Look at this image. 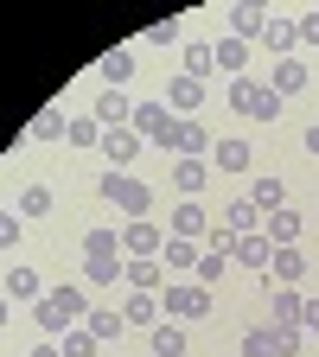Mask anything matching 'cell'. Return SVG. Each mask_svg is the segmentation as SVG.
Segmentation results:
<instances>
[{
  "label": "cell",
  "mask_w": 319,
  "mask_h": 357,
  "mask_svg": "<svg viewBox=\"0 0 319 357\" xmlns=\"http://www.w3.org/2000/svg\"><path fill=\"white\" fill-rule=\"evenodd\" d=\"M268 32V7H255V0H237V7H230V38H262Z\"/></svg>",
  "instance_id": "15"
},
{
  "label": "cell",
  "mask_w": 319,
  "mask_h": 357,
  "mask_svg": "<svg viewBox=\"0 0 319 357\" xmlns=\"http://www.w3.org/2000/svg\"><path fill=\"white\" fill-rule=\"evenodd\" d=\"M141 147H147V141H141L134 128H103V147H96V153H103V160H115V172H128V160L141 153Z\"/></svg>",
  "instance_id": "11"
},
{
  "label": "cell",
  "mask_w": 319,
  "mask_h": 357,
  "mask_svg": "<svg viewBox=\"0 0 319 357\" xmlns=\"http://www.w3.org/2000/svg\"><path fill=\"white\" fill-rule=\"evenodd\" d=\"M211 287H198V281H166L160 287V312L172 326H192V319H211Z\"/></svg>",
  "instance_id": "3"
},
{
  "label": "cell",
  "mask_w": 319,
  "mask_h": 357,
  "mask_svg": "<svg viewBox=\"0 0 319 357\" xmlns=\"http://www.w3.org/2000/svg\"><path fill=\"white\" fill-rule=\"evenodd\" d=\"M268 261H275V243H268L262 230L237 236V268H255V275H268Z\"/></svg>",
  "instance_id": "19"
},
{
  "label": "cell",
  "mask_w": 319,
  "mask_h": 357,
  "mask_svg": "<svg viewBox=\"0 0 319 357\" xmlns=\"http://www.w3.org/2000/svg\"><path fill=\"white\" fill-rule=\"evenodd\" d=\"M300 230H306V223H300V211H288V204L262 217V236H268V243H275V249H288V243H300Z\"/></svg>",
  "instance_id": "14"
},
{
  "label": "cell",
  "mask_w": 319,
  "mask_h": 357,
  "mask_svg": "<svg viewBox=\"0 0 319 357\" xmlns=\"http://www.w3.org/2000/svg\"><path fill=\"white\" fill-rule=\"evenodd\" d=\"M243 357H281L275 338H268V326H249V332H243Z\"/></svg>",
  "instance_id": "39"
},
{
  "label": "cell",
  "mask_w": 319,
  "mask_h": 357,
  "mask_svg": "<svg viewBox=\"0 0 319 357\" xmlns=\"http://www.w3.org/2000/svg\"><path fill=\"white\" fill-rule=\"evenodd\" d=\"M83 332H89V338H96V344H109V338H121V332H128V319H121V312H115V306H103V312H96V306H89V312H83Z\"/></svg>",
  "instance_id": "25"
},
{
  "label": "cell",
  "mask_w": 319,
  "mask_h": 357,
  "mask_svg": "<svg viewBox=\"0 0 319 357\" xmlns=\"http://www.w3.org/2000/svg\"><path fill=\"white\" fill-rule=\"evenodd\" d=\"M300 287H268V326H300Z\"/></svg>",
  "instance_id": "21"
},
{
  "label": "cell",
  "mask_w": 319,
  "mask_h": 357,
  "mask_svg": "<svg viewBox=\"0 0 319 357\" xmlns=\"http://www.w3.org/2000/svg\"><path fill=\"white\" fill-rule=\"evenodd\" d=\"M64 128H71V115H64V102H52V109H38V115H32V128H26V141H58Z\"/></svg>",
  "instance_id": "30"
},
{
  "label": "cell",
  "mask_w": 319,
  "mask_h": 357,
  "mask_svg": "<svg viewBox=\"0 0 319 357\" xmlns=\"http://www.w3.org/2000/svg\"><path fill=\"white\" fill-rule=\"evenodd\" d=\"M52 204H58L52 185H26V192H20V217H52Z\"/></svg>",
  "instance_id": "36"
},
{
  "label": "cell",
  "mask_w": 319,
  "mask_h": 357,
  "mask_svg": "<svg viewBox=\"0 0 319 357\" xmlns=\"http://www.w3.org/2000/svg\"><path fill=\"white\" fill-rule=\"evenodd\" d=\"M121 281H128V294H160L166 287V261L160 255H128L121 261Z\"/></svg>",
  "instance_id": "6"
},
{
  "label": "cell",
  "mask_w": 319,
  "mask_h": 357,
  "mask_svg": "<svg viewBox=\"0 0 319 357\" xmlns=\"http://www.w3.org/2000/svg\"><path fill=\"white\" fill-rule=\"evenodd\" d=\"M0 294H7V300H26V306H32V300L45 294V281H38V268H32V261H13V268H7V287H0Z\"/></svg>",
  "instance_id": "18"
},
{
  "label": "cell",
  "mask_w": 319,
  "mask_h": 357,
  "mask_svg": "<svg viewBox=\"0 0 319 357\" xmlns=\"http://www.w3.org/2000/svg\"><path fill=\"white\" fill-rule=\"evenodd\" d=\"M147 344H154V357H186V326H172V319H160V326L147 332Z\"/></svg>",
  "instance_id": "32"
},
{
  "label": "cell",
  "mask_w": 319,
  "mask_h": 357,
  "mask_svg": "<svg viewBox=\"0 0 319 357\" xmlns=\"http://www.w3.org/2000/svg\"><path fill=\"white\" fill-rule=\"evenodd\" d=\"M7 319H13V300H7V294H0V326H7Z\"/></svg>",
  "instance_id": "47"
},
{
  "label": "cell",
  "mask_w": 319,
  "mask_h": 357,
  "mask_svg": "<svg viewBox=\"0 0 319 357\" xmlns=\"http://www.w3.org/2000/svg\"><path fill=\"white\" fill-rule=\"evenodd\" d=\"M89 115H96L103 128H128L134 121V96H128V89H103V96L89 102Z\"/></svg>",
  "instance_id": "12"
},
{
  "label": "cell",
  "mask_w": 319,
  "mask_h": 357,
  "mask_svg": "<svg viewBox=\"0 0 319 357\" xmlns=\"http://www.w3.org/2000/svg\"><path fill=\"white\" fill-rule=\"evenodd\" d=\"M83 261H128L121 230H89V236H83Z\"/></svg>",
  "instance_id": "24"
},
{
  "label": "cell",
  "mask_w": 319,
  "mask_h": 357,
  "mask_svg": "<svg viewBox=\"0 0 319 357\" xmlns=\"http://www.w3.org/2000/svg\"><path fill=\"white\" fill-rule=\"evenodd\" d=\"M147 45H160V52H172V45H186V20H179V13L154 20V26H147Z\"/></svg>",
  "instance_id": "34"
},
{
  "label": "cell",
  "mask_w": 319,
  "mask_h": 357,
  "mask_svg": "<svg viewBox=\"0 0 319 357\" xmlns=\"http://www.w3.org/2000/svg\"><path fill=\"white\" fill-rule=\"evenodd\" d=\"M230 109H237V115H249V121H281V109H288V102H281L268 83L237 77V83H230Z\"/></svg>",
  "instance_id": "4"
},
{
  "label": "cell",
  "mask_w": 319,
  "mask_h": 357,
  "mask_svg": "<svg viewBox=\"0 0 319 357\" xmlns=\"http://www.w3.org/2000/svg\"><path fill=\"white\" fill-rule=\"evenodd\" d=\"M211 160H217V172H249V141H237V134H223V141L211 147Z\"/></svg>",
  "instance_id": "26"
},
{
  "label": "cell",
  "mask_w": 319,
  "mask_h": 357,
  "mask_svg": "<svg viewBox=\"0 0 319 357\" xmlns=\"http://www.w3.org/2000/svg\"><path fill=\"white\" fill-rule=\"evenodd\" d=\"M294 26H300V45H319V7H313V13H300Z\"/></svg>",
  "instance_id": "44"
},
{
  "label": "cell",
  "mask_w": 319,
  "mask_h": 357,
  "mask_svg": "<svg viewBox=\"0 0 319 357\" xmlns=\"http://www.w3.org/2000/svg\"><path fill=\"white\" fill-rule=\"evenodd\" d=\"M121 249L128 255H160L166 249V230H160L154 217H134V223H121Z\"/></svg>",
  "instance_id": "8"
},
{
  "label": "cell",
  "mask_w": 319,
  "mask_h": 357,
  "mask_svg": "<svg viewBox=\"0 0 319 357\" xmlns=\"http://www.w3.org/2000/svg\"><path fill=\"white\" fill-rule=\"evenodd\" d=\"M172 153H179V160H205V153H211V134H205L198 115H179V128H172Z\"/></svg>",
  "instance_id": "10"
},
{
  "label": "cell",
  "mask_w": 319,
  "mask_h": 357,
  "mask_svg": "<svg viewBox=\"0 0 319 357\" xmlns=\"http://www.w3.org/2000/svg\"><path fill=\"white\" fill-rule=\"evenodd\" d=\"M217 70L230 77V83L249 77V45H243V38H217Z\"/></svg>",
  "instance_id": "28"
},
{
  "label": "cell",
  "mask_w": 319,
  "mask_h": 357,
  "mask_svg": "<svg viewBox=\"0 0 319 357\" xmlns=\"http://www.w3.org/2000/svg\"><path fill=\"white\" fill-rule=\"evenodd\" d=\"M20 211H0V249H20Z\"/></svg>",
  "instance_id": "42"
},
{
  "label": "cell",
  "mask_w": 319,
  "mask_h": 357,
  "mask_svg": "<svg viewBox=\"0 0 319 357\" xmlns=\"http://www.w3.org/2000/svg\"><path fill=\"white\" fill-rule=\"evenodd\" d=\"M179 77H198V83H211V77H217V45L186 38V45H179Z\"/></svg>",
  "instance_id": "9"
},
{
  "label": "cell",
  "mask_w": 319,
  "mask_h": 357,
  "mask_svg": "<svg viewBox=\"0 0 319 357\" xmlns=\"http://www.w3.org/2000/svg\"><path fill=\"white\" fill-rule=\"evenodd\" d=\"M166 236H186V243H205L211 236V211L198 204V198H186L172 217H166Z\"/></svg>",
  "instance_id": "7"
},
{
  "label": "cell",
  "mask_w": 319,
  "mask_h": 357,
  "mask_svg": "<svg viewBox=\"0 0 319 357\" xmlns=\"http://www.w3.org/2000/svg\"><path fill=\"white\" fill-rule=\"evenodd\" d=\"M268 338H275L281 357H300V351H306V332H300V326H268Z\"/></svg>",
  "instance_id": "38"
},
{
  "label": "cell",
  "mask_w": 319,
  "mask_h": 357,
  "mask_svg": "<svg viewBox=\"0 0 319 357\" xmlns=\"http://www.w3.org/2000/svg\"><path fill=\"white\" fill-rule=\"evenodd\" d=\"M306 153H313V160H319V121H313V128H306Z\"/></svg>",
  "instance_id": "46"
},
{
  "label": "cell",
  "mask_w": 319,
  "mask_h": 357,
  "mask_svg": "<svg viewBox=\"0 0 319 357\" xmlns=\"http://www.w3.org/2000/svg\"><path fill=\"white\" fill-rule=\"evenodd\" d=\"M230 268H237L230 255H198V275H192V281H198V287H217L223 275H230Z\"/></svg>",
  "instance_id": "37"
},
{
  "label": "cell",
  "mask_w": 319,
  "mask_h": 357,
  "mask_svg": "<svg viewBox=\"0 0 319 357\" xmlns=\"http://www.w3.org/2000/svg\"><path fill=\"white\" fill-rule=\"evenodd\" d=\"M205 178H211L205 160H172V185H179V198H198V192H205Z\"/></svg>",
  "instance_id": "29"
},
{
  "label": "cell",
  "mask_w": 319,
  "mask_h": 357,
  "mask_svg": "<svg viewBox=\"0 0 319 357\" xmlns=\"http://www.w3.org/2000/svg\"><path fill=\"white\" fill-rule=\"evenodd\" d=\"M83 312H89L83 287H45V294L32 300V319H38V332H45V338L77 332V326H83Z\"/></svg>",
  "instance_id": "1"
},
{
  "label": "cell",
  "mask_w": 319,
  "mask_h": 357,
  "mask_svg": "<svg viewBox=\"0 0 319 357\" xmlns=\"http://www.w3.org/2000/svg\"><path fill=\"white\" fill-rule=\"evenodd\" d=\"M32 357H64V344H58V338H38V344H32Z\"/></svg>",
  "instance_id": "45"
},
{
  "label": "cell",
  "mask_w": 319,
  "mask_h": 357,
  "mask_svg": "<svg viewBox=\"0 0 319 357\" xmlns=\"http://www.w3.org/2000/svg\"><path fill=\"white\" fill-rule=\"evenodd\" d=\"M166 102H172V109H205V83H198V77H172V83H166Z\"/></svg>",
  "instance_id": "33"
},
{
  "label": "cell",
  "mask_w": 319,
  "mask_h": 357,
  "mask_svg": "<svg viewBox=\"0 0 319 357\" xmlns=\"http://www.w3.org/2000/svg\"><path fill=\"white\" fill-rule=\"evenodd\" d=\"M58 344H64V357H96V338H89L83 326H77V332H64Z\"/></svg>",
  "instance_id": "41"
},
{
  "label": "cell",
  "mask_w": 319,
  "mask_h": 357,
  "mask_svg": "<svg viewBox=\"0 0 319 357\" xmlns=\"http://www.w3.org/2000/svg\"><path fill=\"white\" fill-rule=\"evenodd\" d=\"M268 89H275L281 102H288V96H300V89H306V64H300V58H281V64H275V77H268Z\"/></svg>",
  "instance_id": "27"
},
{
  "label": "cell",
  "mask_w": 319,
  "mask_h": 357,
  "mask_svg": "<svg viewBox=\"0 0 319 357\" xmlns=\"http://www.w3.org/2000/svg\"><path fill=\"white\" fill-rule=\"evenodd\" d=\"M121 319H128L134 332H154V326H160V294H128V300H121Z\"/></svg>",
  "instance_id": "20"
},
{
  "label": "cell",
  "mask_w": 319,
  "mask_h": 357,
  "mask_svg": "<svg viewBox=\"0 0 319 357\" xmlns=\"http://www.w3.org/2000/svg\"><path fill=\"white\" fill-rule=\"evenodd\" d=\"M198 255H205V243H186V236H166V249H160L166 275H198Z\"/></svg>",
  "instance_id": "16"
},
{
  "label": "cell",
  "mask_w": 319,
  "mask_h": 357,
  "mask_svg": "<svg viewBox=\"0 0 319 357\" xmlns=\"http://www.w3.org/2000/svg\"><path fill=\"white\" fill-rule=\"evenodd\" d=\"M83 275H89V287H115L121 281V261H83Z\"/></svg>",
  "instance_id": "40"
},
{
  "label": "cell",
  "mask_w": 319,
  "mask_h": 357,
  "mask_svg": "<svg viewBox=\"0 0 319 357\" xmlns=\"http://www.w3.org/2000/svg\"><path fill=\"white\" fill-rule=\"evenodd\" d=\"M64 141H71V147H103V121H96V115H71Z\"/></svg>",
  "instance_id": "35"
},
{
  "label": "cell",
  "mask_w": 319,
  "mask_h": 357,
  "mask_svg": "<svg viewBox=\"0 0 319 357\" xmlns=\"http://www.w3.org/2000/svg\"><path fill=\"white\" fill-rule=\"evenodd\" d=\"M96 192H103V204H115L128 223H134V217H154V185H147V178H134V172H115V166H109V172L96 178Z\"/></svg>",
  "instance_id": "2"
},
{
  "label": "cell",
  "mask_w": 319,
  "mask_h": 357,
  "mask_svg": "<svg viewBox=\"0 0 319 357\" xmlns=\"http://www.w3.org/2000/svg\"><path fill=\"white\" fill-rule=\"evenodd\" d=\"M141 141H154V147H172V128H179V115L166 109V102H134V121H128Z\"/></svg>",
  "instance_id": "5"
},
{
  "label": "cell",
  "mask_w": 319,
  "mask_h": 357,
  "mask_svg": "<svg viewBox=\"0 0 319 357\" xmlns=\"http://www.w3.org/2000/svg\"><path fill=\"white\" fill-rule=\"evenodd\" d=\"M217 223H223L230 236H249V230H262V211H255L249 198H230V204L217 211Z\"/></svg>",
  "instance_id": "23"
},
{
  "label": "cell",
  "mask_w": 319,
  "mask_h": 357,
  "mask_svg": "<svg viewBox=\"0 0 319 357\" xmlns=\"http://www.w3.org/2000/svg\"><path fill=\"white\" fill-rule=\"evenodd\" d=\"M96 77H103V89H128V77H134V52H128V45L103 52V58H96Z\"/></svg>",
  "instance_id": "17"
},
{
  "label": "cell",
  "mask_w": 319,
  "mask_h": 357,
  "mask_svg": "<svg viewBox=\"0 0 319 357\" xmlns=\"http://www.w3.org/2000/svg\"><path fill=\"white\" fill-rule=\"evenodd\" d=\"M306 255H300V243H288V249H275V261H268V275H275V287H300L306 281Z\"/></svg>",
  "instance_id": "13"
},
{
  "label": "cell",
  "mask_w": 319,
  "mask_h": 357,
  "mask_svg": "<svg viewBox=\"0 0 319 357\" xmlns=\"http://www.w3.org/2000/svg\"><path fill=\"white\" fill-rule=\"evenodd\" d=\"M300 332H306V338H319V294H313V300H300Z\"/></svg>",
  "instance_id": "43"
},
{
  "label": "cell",
  "mask_w": 319,
  "mask_h": 357,
  "mask_svg": "<svg viewBox=\"0 0 319 357\" xmlns=\"http://www.w3.org/2000/svg\"><path fill=\"white\" fill-rule=\"evenodd\" d=\"M262 45H268V52H275V64L294 52V45H300V26L288 20V13H268V32H262Z\"/></svg>",
  "instance_id": "22"
},
{
  "label": "cell",
  "mask_w": 319,
  "mask_h": 357,
  "mask_svg": "<svg viewBox=\"0 0 319 357\" xmlns=\"http://www.w3.org/2000/svg\"><path fill=\"white\" fill-rule=\"evenodd\" d=\"M249 204H255L262 217H268V211H281V204H288V185H281V178H275V172H262V178H255V185H249Z\"/></svg>",
  "instance_id": "31"
}]
</instances>
